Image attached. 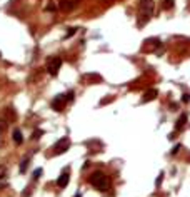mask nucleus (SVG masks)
<instances>
[{"mask_svg": "<svg viewBox=\"0 0 190 197\" xmlns=\"http://www.w3.org/2000/svg\"><path fill=\"white\" fill-rule=\"evenodd\" d=\"M153 15V0H140V10H139V18H137V25L144 27Z\"/></svg>", "mask_w": 190, "mask_h": 197, "instance_id": "obj_1", "label": "nucleus"}, {"mask_svg": "<svg viewBox=\"0 0 190 197\" xmlns=\"http://www.w3.org/2000/svg\"><path fill=\"white\" fill-rule=\"evenodd\" d=\"M90 184L93 187L97 189V190H107L110 187V180L105 174H102V172H93L92 176H90Z\"/></svg>", "mask_w": 190, "mask_h": 197, "instance_id": "obj_2", "label": "nucleus"}, {"mask_svg": "<svg viewBox=\"0 0 190 197\" xmlns=\"http://www.w3.org/2000/svg\"><path fill=\"white\" fill-rule=\"evenodd\" d=\"M62 67V59L60 57H50V59L47 60V72L50 74V75H57Z\"/></svg>", "mask_w": 190, "mask_h": 197, "instance_id": "obj_3", "label": "nucleus"}, {"mask_svg": "<svg viewBox=\"0 0 190 197\" xmlns=\"http://www.w3.org/2000/svg\"><path fill=\"white\" fill-rule=\"evenodd\" d=\"M68 147H70V139L68 137H62L60 140H57L54 145V154L55 155H59V154H63V152H67L68 151Z\"/></svg>", "mask_w": 190, "mask_h": 197, "instance_id": "obj_4", "label": "nucleus"}, {"mask_svg": "<svg viewBox=\"0 0 190 197\" xmlns=\"http://www.w3.org/2000/svg\"><path fill=\"white\" fill-rule=\"evenodd\" d=\"M68 180H70V170H68V167L65 169V170L60 174V177L57 179V185L59 187H67V184H68Z\"/></svg>", "mask_w": 190, "mask_h": 197, "instance_id": "obj_5", "label": "nucleus"}, {"mask_svg": "<svg viewBox=\"0 0 190 197\" xmlns=\"http://www.w3.org/2000/svg\"><path fill=\"white\" fill-rule=\"evenodd\" d=\"M65 99H67L65 95H57V97H55L54 100H52V107H54V110L60 112L62 107H63V104H65Z\"/></svg>", "mask_w": 190, "mask_h": 197, "instance_id": "obj_6", "label": "nucleus"}, {"mask_svg": "<svg viewBox=\"0 0 190 197\" xmlns=\"http://www.w3.org/2000/svg\"><path fill=\"white\" fill-rule=\"evenodd\" d=\"M77 5V0H60V9L65 10V12H70Z\"/></svg>", "mask_w": 190, "mask_h": 197, "instance_id": "obj_7", "label": "nucleus"}, {"mask_svg": "<svg viewBox=\"0 0 190 197\" xmlns=\"http://www.w3.org/2000/svg\"><path fill=\"white\" fill-rule=\"evenodd\" d=\"M158 95V92H157V89H148L147 92L144 94V97H142V102H150V100H153L155 97Z\"/></svg>", "mask_w": 190, "mask_h": 197, "instance_id": "obj_8", "label": "nucleus"}, {"mask_svg": "<svg viewBox=\"0 0 190 197\" xmlns=\"http://www.w3.org/2000/svg\"><path fill=\"white\" fill-rule=\"evenodd\" d=\"M87 147L92 149V152H100L103 144H102L100 140H97V139H93V140H89V142H87Z\"/></svg>", "mask_w": 190, "mask_h": 197, "instance_id": "obj_9", "label": "nucleus"}, {"mask_svg": "<svg viewBox=\"0 0 190 197\" xmlns=\"http://www.w3.org/2000/svg\"><path fill=\"white\" fill-rule=\"evenodd\" d=\"M22 140H23L22 130L20 129H15V130H13V142H15V144H22Z\"/></svg>", "mask_w": 190, "mask_h": 197, "instance_id": "obj_10", "label": "nucleus"}, {"mask_svg": "<svg viewBox=\"0 0 190 197\" xmlns=\"http://www.w3.org/2000/svg\"><path fill=\"white\" fill-rule=\"evenodd\" d=\"M29 162H30V159H25L23 162L20 164V172L23 174V172H27V167H29Z\"/></svg>", "mask_w": 190, "mask_h": 197, "instance_id": "obj_11", "label": "nucleus"}, {"mask_svg": "<svg viewBox=\"0 0 190 197\" xmlns=\"http://www.w3.org/2000/svg\"><path fill=\"white\" fill-rule=\"evenodd\" d=\"M85 79H89V80H97V82H100L102 77L97 75V74H89V75H85Z\"/></svg>", "mask_w": 190, "mask_h": 197, "instance_id": "obj_12", "label": "nucleus"}, {"mask_svg": "<svg viewBox=\"0 0 190 197\" xmlns=\"http://www.w3.org/2000/svg\"><path fill=\"white\" fill-rule=\"evenodd\" d=\"M185 120H187V115H182V117L177 120V129H180V127L183 125V122H185Z\"/></svg>", "mask_w": 190, "mask_h": 197, "instance_id": "obj_13", "label": "nucleus"}, {"mask_svg": "<svg viewBox=\"0 0 190 197\" xmlns=\"http://www.w3.org/2000/svg\"><path fill=\"white\" fill-rule=\"evenodd\" d=\"M164 7H165V9H172V7H173V0H165Z\"/></svg>", "mask_w": 190, "mask_h": 197, "instance_id": "obj_14", "label": "nucleus"}, {"mask_svg": "<svg viewBox=\"0 0 190 197\" xmlns=\"http://www.w3.org/2000/svg\"><path fill=\"white\" fill-rule=\"evenodd\" d=\"M180 147H182V145H180V144H177V145L173 147V149H172V155H175V154H177V152H178V151H180Z\"/></svg>", "mask_w": 190, "mask_h": 197, "instance_id": "obj_15", "label": "nucleus"}, {"mask_svg": "<svg viewBox=\"0 0 190 197\" xmlns=\"http://www.w3.org/2000/svg\"><path fill=\"white\" fill-rule=\"evenodd\" d=\"M5 172H7V170H5V167H4V165H0V179H4V177H5Z\"/></svg>", "mask_w": 190, "mask_h": 197, "instance_id": "obj_16", "label": "nucleus"}, {"mask_svg": "<svg viewBox=\"0 0 190 197\" xmlns=\"http://www.w3.org/2000/svg\"><path fill=\"white\" fill-rule=\"evenodd\" d=\"M40 176H42V169H37V170L34 172V177H35V179H38Z\"/></svg>", "mask_w": 190, "mask_h": 197, "instance_id": "obj_17", "label": "nucleus"}, {"mask_svg": "<svg viewBox=\"0 0 190 197\" xmlns=\"http://www.w3.org/2000/svg\"><path fill=\"white\" fill-rule=\"evenodd\" d=\"M43 132L42 130H37V132H34V134H32V139H38V135H42Z\"/></svg>", "mask_w": 190, "mask_h": 197, "instance_id": "obj_18", "label": "nucleus"}, {"mask_svg": "<svg viewBox=\"0 0 190 197\" xmlns=\"http://www.w3.org/2000/svg\"><path fill=\"white\" fill-rule=\"evenodd\" d=\"M77 32V29H68V32H67V37H72L73 34Z\"/></svg>", "mask_w": 190, "mask_h": 197, "instance_id": "obj_19", "label": "nucleus"}, {"mask_svg": "<svg viewBox=\"0 0 190 197\" xmlns=\"http://www.w3.org/2000/svg\"><path fill=\"white\" fill-rule=\"evenodd\" d=\"M162 177H164V172H162L160 176H158V179H157V184H155V185H157V187H158V185H160V184H162Z\"/></svg>", "mask_w": 190, "mask_h": 197, "instance_id": "obj_20", "label": "nucleus"}, {"mask_svg": "<svg viewBox=\"0 0 190 197\" xmlns=\"http://www.w3.org/2000/svg\"><path fill=\"white\" fill-rule=\"evenodd\" d=\"M72 99H73V92L70 90V92L67 94V100H72Z\"/></svg>", "mask_w": 190, "mask_h": 197, "instance_id": "obj_21", "label": "nucleus"}, {"mask_svg": "<svg viewBox=\"0 0 190 197\" xmlns=\"http://www.w3.org/2000/svg\"><path fill=\"white\" fill-rule=\"evenodd\" d=\"M182 100H183V102H189L190 100V95H189V94H185V95L182 97Z\"/></svg>", "mask_w": 190, "mask_h": 197, "instance_id": "obj_22", "label": "nucleus"}, {"mask_svg": "<svg viewBox=\"0 0 190 197\" xmlns=\"http://www.w3.org/2000/svg\"><path fill=\"white\" fill-rule=\"evenodd\" d=\"M47 10H50V12H54V10H55V5H54V4H50L48 7H47Z\"/></svg>", "mask_w": 190, "mask_h": 197, "instance_id": "obj_23", "label": "nucleus"}, {"mask_svg": "<svg viewBox=\"0 0 190 197\" xmlns=\"http://www.w3.org/2000/svg\"><path fill=\"white\" fill-rule=\"evenodd\" d=\"M75 197H80V194H77V196H75Z\"/></svg>", "mask_w": 190, "mask_h": 197, "instance_id": "obj_24", "label": "nucleus"}, {"mask_svg": "<svg viewBox=\"0 0 190 197\" xmlns=\"http://www.w3.org/2000/svg\"><path fill=\"white\" fill-rule=\"evenodd\" d=\"M0 57H2V55H0Z\"/></svg>", "mask_w": 190, "mask_h": 197, "instance_id": "obj_25", "label": "nucleus"}]
</instances>
